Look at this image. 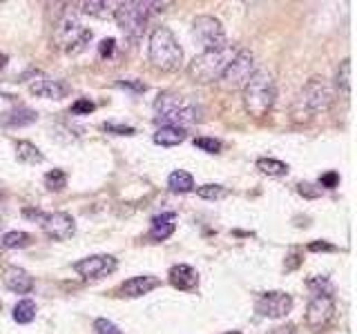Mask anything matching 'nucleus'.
<instances>
[{
	"instance_id": "1",
	"label": "nucleus",
	"mask_w": 357,
	"mask_h": 334,
	"mask_svg": "<svg viewBox=\"0 0 357 334\" xmlns=\"http://www.w3.org/2000/svg\"><path fill=\"white\" fill-rule=\"evenodd\" d=\"M154 120L161 127H178L185 129L199 120V109L190 103L185 96H178L172 92H161L154 100Z\"/></svg>"
},
{
	"instance_id": "2",
	"label": "nucleus",
	"mask_w": 357,
	"mask_h": 334,
	"mask_svg": "<svg viewBox=\"0 0 357 334\" xmlns=\"http://www.w3.org/2000/svg\"><path fill=\"white\" fill-rule=\"evenodd\" d=\"M331 105H333V89L324 78L315 76L300 89V94L295 96L293 118L297 123H304V120H311L315 116L324 114Z\"/></svg>"
},
{
	"instance_id": "3",
	"label": "nucleus",
	"mask_w": 357,
	"mask_h": 334,
	"mask_svg": "<svg viewBox=\"0 0 357 334\" xmlns=\"http://www.w3.org/2000/svg\"><path fill=\"white\" fill-rule=\"evenodd\" d=\"M165 3H138V0H127V3H118L116 9L112 12L118 29L125 34L127 40L136 43L143 36L147 20L152 14L163 12Z\"/></svg>"
},
{
	"instance_id": "4",
	"label": "nucleus",
	"mask_w": 357,
	"mask_h": 334,
	"mask_svg": "<svg viewBox=\"0 0 357 334\" xmlns=\"http://www.w3.org/2000/svg\"><path fill=\"white\" fill-rule=\"evenodd\" d=\"M147 56L150 63L161 69V72H176L183 65V49L178 45L172 29L167 27H154L150 34V45H147Z\"/></svg>"
},
{
	"instance_id": "5",
	"label": "nucleus",
	"mask_w": 357,
	"mask_h": 334,
	"mask_svg": "<svg viewBox=\"0 0 357 334\" xmlns=\"http://www.w3.org/2000/svg\"><path fill=\"white\" fill-rule=\"evenodd\" d=\"M277 100V83L275 78L264 72V69H257L253 78L248 80L244 87V107L253 118H264L268 111L273 109Z\"/></svg>"
},
{
	"instance_id": "6",
	"label": "nucleus",
	"mask_w": 357,
	"mask_h": 334,
	"mask_svg": "<svg viewBox=\"0 0 357 334\" xmlns=\"http://www.w3.org/2000/svg\"><path fill=\"white\" fill-rule=\"evenodd\" d=\"M239 49L232 45H226L219 49H210V52H201L199 56L192 58V63L187 65V74L196 83H214V80H221L223 72L228 65L232 63V58L237 56Z\"/></svg>"
},
{
	"instance_id": "7",
	"label": "nucleus",
	"mask_w": 357,
	"mask_h": 334,
	"mask_svg": "<svg viewBox=\"0 0 357 334\" xmlns=\"http://www.w3.org/2000/svg\"><path fill=\"white\" fill-rule=\"evenodd\" d=\"M54 40L65 54H81L92 40V29L85 27L76 14L67 12L54 27Z\"/></svg>"
},
{
	"instance_id": "8",
	"label": "nucleus",
	"mask_w": 357,
	"mask_h": 334,
	"mask_svg": "<svg viewBox=\"0 0 357 334\" xmlns=\"http://www.w3.org/2000/svg\"><path fill=\"white\" fill-rule=\"evenodd\" d=\"M192 36L194 40L203 47V52H210V49H219L226 47V29L221 25L219 18L214 16H199L194 18L192 23Z\"/></svg>"
},
{
	"instance_id": "9",
	"label": "nucleus",
	"mask_w": 357,
	"mask_h": 334,
	"mask_svg": "<svg viewBox=\"0 0 357 334\" xmlns=\"http://www.w3.org/2000/svg\"><path fill=\"white\" fill-rule=\"evenodd\" d=\"M255 69V56L248 49H239L237 56L232 58V63L228 65V69L221 76V85L226 89H244L248 80L253 78Z\"/></svg>"
},
{
	"instance_id": "10",
	"label": "nucleus",
	"mask_w": 357,
	"mask_h": 334,
	"mask_svg": "<svg viewBox=\"0 0 357 334\" xmlns=\"http://www.w3.org/2000/svg\"><path fill=\"white\" fill-rule=\"evenodd\" d=\"M295 306L293 297L284 290H271L259 295L255 303V310L259 312V317L264 319H286L291 315V310Z\"/></svg>"
},
{
	"instance_id": "11",
	"label": "nucleus",
	"mask_w": 357,
	"mask_h": 334,
	"mask_svg": "<svg viewBox=\"0 0 357 334\" xmlns=\"http://www.w3.org/2000/svg\"><path fill=\"white\" fill-rule=\"evenodd\" d=\"M38 223L52 241H67L76 234V221L67 212H43Z\"/></svg>"
},
{
	"instance_id": "12",
	"label": "nucleus",
	"mask_w": 357,
	"mask_h": 334,
	"mask_svg": "<svg viewBox=\"0 0 357 334\" xmlns=\"http://www.w3.org/2000/svg\"><path fill=\"white\" fill-rule=\"evenodd\" d=\"M118 268V261L112 254H92L74 263V272L83 279H101L112 275Z\"/></svg>"
},
{
	"instance_id": "13",
	"label": "nucleus",
	"mask_w": 357,
	"mask_h": 334,
	"mask_svg": "<svg viewBox=\"0 0 357 334\" xmlns=\"http://www.w3.org/2000/svg\"><path fill=\"white\" fill-rule=\"evenodd\" d=\"M306 326L311 330H324L335 319V301L333 297H315L309 306H306Z\"/></svg>"
},
{
	"instance_id": "14",
	"label": "nucleus",
	"mask_w": 357,
	"mask_h": 334,
	"mask_svg": "<svg viewBox=\"0 0 357 334\" xmlns=\"http://www.w3.org/2000/svg\"><path fill=\"white\" fill-rule=\"evenodd\" d=\"M29 92L38 98L61 100L69 94V85L61 78H52L47 74H36L32 80H29Z\"/></svg>"
},
{
	"instance_id": "15",
	"label": "nucleus",
	"mask_w": 357,
	"mask_h": 334,
	"mask_svg": "<svg viewBox=\"0 0 357 334\" xmlns=\"http://www.w3.org/2000/svg\"><path fill=\"white\" fill-rule=\"evenodd\" d=\"M161 286V279L154 277V275H138V277H132L123 281L121 286H118V295L121 297H127V299H138L143 295H150L152 290H156Z\"/></svg>"
},
{
	"instance_id": "16",
	"label": "nucleus",
	"mask_w": 357,
	"mask_h": 334,
	"mask_svg": "<svg viewBox=\"0 0 357 334\" xmlns=\"http://www.w3.org/2000/svg\"><path fill=\"white\" fill-rule=\"evenodd\" d=\"M3 283L7 290L16 292V295H29L34 290V277L18 266H7L3 270Z\"/></svg>"
},
{
	"instance_id": "17",
	"label": "nucleus",
	"mask_w": 357,
	"mask_h": 334,
	"mask_svg": "<svg viewBox=\"0 0 357 334\" xmlns=\"http://www.w3.org/2000/svg\"><path fill=\"white\" fill-rule=\"evenodd\" d=\"M167 279H170L172 288L181 290V292H190L199 286V272H196L192 266H185V263L172 266L170 272H167Z\"/></svg>"
},
{
	"instance_id": "18",
	"label": "nucleus",
	"mask_w": 357,
	"mask_h": 334,
	"mask_svg": "<svg viewBox=\"0 0 357 334\" xmlns=\"http://www.w3.org/2000/svg\"><path fill=\"white\" fill-rule=\"evenodd\" d=\"M174 230H176V214L174 212H163V214H156L150 223V239L165 241L174 234Z\"/></svg>"
},
{
	"instance_id": "19",
	"label": "nucleus",
	"mask_w": 357,
	"mask_h": 334,
	"mask_svg": "<svg viewBox=\"0 0 357 334\" xmlns=\"http://www.w3.org/2000/svg\"><path fill=\"white\" fill-rule=\"evenodd\" d=\"M38 120V114L29 107H16L9 109L5 114H0V125L5 127H27Z\"/></svg>"
},
{
	"instance_id": "20",
	"label": "nucleus",
	"mask_w": 357,
	"mask_h": 334,
	"mask_svg": "<svg viewBox=\"0 0 357 334\" xmlns=\"http://www.w3.org/2000/svg\"><path fill=\"white\" fill-rule=\"evenodd\" d=\"M185 129H178V127H158L154 131L152 140L156 145L161 147H174V145H181L185 140Z\"/></svg>"
},
{
	"instance_id": "21",
	"label": "nucleus",
	"mask_w": 357,
	"mask_h": 334,
	"mask_svg": "<svg viewBox=\"0 0 357 334\" xmlns=\"http://www.w3.org/2000/svg\"><path fill=\"white\" fill-rule=\"evenodd\" d=\"M167 187H170L174 194H187V192H194V178L190 171L176 169L167 176Z\"/></svg>"
},
{
	"instance_id": "22",
	"label": "nucleus",
	"mask_w": 357,
	"mask_h": 334,
	"mask_svg": "<svg viewBox=\"0 0 357 334\" xmlns=\"http://www.w3.org/2000/svg\"><path fill=\"white\" fill-rule=\"evenodd\" d=\"M16 156L21 163H27V165H41L45 156L43 151L38 149L34 143H29V140H18L16 143Z\"/></svg>"
},
{
	"instance_id": "23",
	"label": "nucleus",
	"mask_w": 357,
	"mask_h": 334,
	"mask_svg": "<svg viewBox=\"0 0 357 334\" xmlns=\"http://www.w3.org/2000/svg\"><path fill=\"white\" fill-rule=\"evenodd\" d=\"M12 317L16 323H32L36 319V303L32 299H23V301H18L16 306H14V312H12Z\"/></svg>"
},
{
	"instance_id": "24",
	"label": "nucleus",
	"mask_w": 357,
	"mask_h": 334,
	"mask_svg": "<svg viewBox=\"0 0 357 334\" xmlns=\"http://www.w3.org/2000/svg\"><path fill=\"white\" fill-rule=\"evenodd\" d=\"M257 169L266 176H286L289 174V165L277 158H257Z\"/></svg>"
},
{
	"instance_id": "25",
	"label": "nucleus",
	"mask_w": 357,
	"mask_h": 334,
	"mask_svg": "<svg viewBox=\"0 0 357 334\" xmlns=\"http://www.w3.org/2000/svg\"><path fill=\"white\" fill-rule=\"evenodd\" d=\"M335 85L337 89L349 98L351 96V58H344L340 67H337V74H335Z\"/></svg>"
},
{
	"instance_id": "26",
	"label": "nucleus",
	"mask_w": 357,
	"mask_h": 334,
	"mask_svg": "<svg viewBox=\"0 0 357 334\" xmlns=\"http://www.w3.org/2000/svg\"><path fill=\"white\" fill-rule=\"evenodd\" d=\"M29 243H32V236L27 234V232H7V234H3V239H0V248L3 250H18V248H27Z\"/></svg>"
},
{
	"instance_id": "27",
	"label": "nucleus",
	"mask_w": 357,
	"mask_h": 334,
	"mask_svg": "<svg viewBox=\"0 0 357 334\" xmlns=\"http://www.w3.org/2000/svg\"><path fill=\"white\" fill-rule=\"evenodd\" d=\"M306 286L315 297H333L335 292V286L329 281V277H311L306 281Z\"/></svg>"
},
{
	"instance_id": "28",
	"label": "nucleus",
	"mask_w": 357,
	"mask_h": 334,
	"mask_svg": "<svg viewBox=\"0 0 357 334\" xmlns=\"http://www.w3.org/2000/svg\"><path fill=\"white\" fill-rule=\"evenodd\" d=\"M196 189V196H201L205 201H219L228 194V189L223 185H217V183H205L201 187H194Z\"/></svg>"
},
{
	"instance_id": "29",
	"label": "nucleus",
	"mask_w": 357,
	"mask_h": 334,
	"mask_svg": "<svg viewBox=\"0 0 357 334\" xmlns=\"http://www.w3.org/2000/svg\"><path fill=\"white\" fill-rule=\"evenodd\" d=\"M67 185V174L63 169H52L45 174V187L52 192H61Z\"/></svg>"
},
{
	"instance_id": "30",
	"label": "nucleus",
	"mask_w": 357,
	"mask_h": 334,
	"mask_svg": "<svg viewBox=\"0 0 357 334\" xmlns=\"http://www.w3.org/2000/svg\"><path fill=\"white\" fill-rule=\"evenodd\" d=\"M83 14L87 16H96V18H107L112 12H110V5L107 3H101V0H92V3H83L81 5Z\"/></svg>"
},
{
	"instance_id": "31",
	"label": "nucleus",
	"mask_w": 357,
	"mask_h": 334,
	"mask_svg": "<svg viewBox=\"0 0 357 334\" xmlns=\"http://www.w3.org/2000/svg\"><path fill=\"white\" fill-rule=\"evenodd\" d=\"M194 147H199L201 151L208 154H217L221 149V140L219 138H210V136H196L194 138Z\"/></svg>"
},
{
	"instance_id": "32",
	"label": "nucleus",
	"mask_w": 357,
	"mask_h": 334,
	"mask_svg": "<svg viewBox=\"0 0 357 334\" xmlns=\"http://www.w3.org/2000/svg\"><path fill=\"white\" fill-rule=\"evenodd\" d=\"M94 332L96 334H123L118 330L116 323H112L110 319H96L94 321Z\"/></svg>"
},
{
	"instance_id": "33",
	"label": "nucleus",
	"mask_w": 357,
	"mask_h": 334,
	"mask_svg": "<svg viewBox=\"0 0 357 334\" xmlns=\"http://www.w3.org/2000/svg\"><path fill=\"white\" fill-rule=\"evenodd\" d=\"M297 192H300L304 198H320L322 196V187L313 185V183H300L297 185Z\"/></svg>"
},
{
	"instance_id": "34",
	"label": "nucleus",
	"mask_w": 357,
	"mask_h": 334,
	"mask_svg": "<svg viewBox=\"0 0 357 334\" xmlns=\"http://www.w3.org/2000/svg\"><path fill=\"white\" fill-rule=\"evenodd\" d=\"M105 131H110V134H118V136H132L136 134L134 127H127V125H114V123H105L103 125Z\"/></svg>"
},
{
	"instance_id": "35",
	"label": "nucleus",
	"mask_w": 357,
	"mask_h": 334,
	"mask_svg": "<svg viewBox=\"0 0 357 334\" xmlns=\"http://www.w3.org/2000/svg\"><path fill=\"white\" fill-rule=\"evenodd\" d=\"M114 49H116V40L114 38H103L101 45H98V56H101V58H110L114 54Z\"/></svg>"
},
{
	"instance_id": "36",
	"label": "nucleus",
	"mask_w": 357,
	"mask_h": 334,
	"mask_svg": "<svg viewBox=\"0 0 357 334\" xmlns=\"http://www.w3.org/2000/svg\"><path fill=\"white\" fill-rule=\"evenodd\" d=\"M89 111H94V103L89 98H78L72 105V114H89Z\"/></svg>"
},
{
	"instance_id": "37",
	"label": "nucleus",
	"mask_w": 357,
	"mask_h": 334,
	"mask_svg": "<svg viewBox=\"0 0 357 334\" xmlns=\"http://www.w3.org/2000/svg\"><path fill=\"white\" fill-rule=\"evenodd\" d=\"M337 183H340V174H337V171H326V174L320 178V187L333 189V187H337Z\"/></svg>"
},
{
	"instance_id": "38",
	"label": "nucleus",
	"mask_w": 357,
	"mask_h": 334,
	"mask_svg": "<svg viewBox=\"0 0 357 334\" xmlns=\"http://www.w3.org/2000/svg\"><path fill=\"white\" fill-rule=\"evenodd\" d=\"M306 250H309V252H335L337 248L329 241H313V243H309V248H306Z\"/></svg>"
},
{
	"instance_id": "39",
	"label": "nucleus",
	"mask_w": 357,
	"mask_h": 334,
	"mask_svg": "<svg viewBox=\"0 0 357 334\" xmlns=\"http://www.w3.org/2000/svg\"><path fill=\"white\" fill-rule=\"evenodd\" d=\"M289 259H291V263H286V270L291 272V270H295V268L302 263V250H297V248H295V250L291 252V257H289Z\"/></svg>"
},
{
	"instance_id": "40",
	"label": "nucleus",
	"mask_w": 357,
	"mask_h": 334,
	"mask_svg": "<svg viewBox=\"0 0 357 334\" xmlns=\"http://www.w3.org/2000/svg\"><path fill=\"white\" fill-rule=\"evenodd\" d=\"M271 334H297V330H295L293 323H286V326L273 328V332H271Z\"/></svg>"
},
{
	"instance_id": "41",
	"label": "nucleus",
	"mask_w": 357,
	"mask_h": 334,
	"mask_svg": "<svg viewBox=\"0 0 357 334\" xmlns=\"http://www.w3.org/2000/svg\"><path fill=\"white\" fill-rule=\"evenodd\" d=\"M121 87H132V89H136V92H145V85L143 83H132V80H123Z\"/></svg>"
},
{
	"instance_id": "42",
	"label": "nucleus",
	"mask_w": 357,
	"mask_h": 334,
	"mask_svg": "<svg viewBox=\"0 0 357 334\" xmlns=\"http://www.w3.org/2000/svg\"><path fill=\"white\" fill-rule=\"evenodd\" d=\"M7 60H9V58H7L5 54H0V69H3V67L7 65Z\"/></svg>"
},
{
	"instance_id": "43",
	"label": "nucleus",
	"mask_w": 357,
	"mask_h": 334,
	"mask_svg": "<svg viewBox=\"0 0 357 334\" xmlns=\"http://www.w3.org/2000/svg\"><path fill=\"white\" fill-rule=\"evenodd\" d=\"M226 334H241V332H226Z\"/></svg>"
},
{
	"instance_id": "44",
	"label": "nucleus",
	"mask_w": 357,
	"mask_h": 334,
	"mask_svg": "<svg viewBox=\"0 0 357 334\" xmlns=\"http://www.w3.org/2000/svg\"><path fill=\"white\" fill-rule=\"evenodd\" d=\"M0 308H3V301H0Z\"/></svg>"
},
{
	"instance_id": "45",
	"label": "nucleus",
	"mask_w": 357,
	"mask_h": 334,
	"mask_svg": "<svg viewBox=\"0 0 357 334\" xmlns=\"http://www.w3.org/2000/svg\"><path fill=\"white\" fill-rule=\"evenodd\" d=\"M0 254H3V248H0Z\"/></svg>"
},
{
	"instance_id": "46",
	"label": "nucleus",
	"mask_w": 357,
	"mask_h": 334,
	"mask_svg": "<svg viewBox=\"0 0 357 334\" xmlns=\"http://www.w3.org/2000/svg\"><path fill=\"white\" fill-rule=\"evenodd\" d=\"M0 198H3V192H0Z\"/></svg>"
},
{
	"instance_id": "47",
	"label": "nucleus",
	"mask_w": 357,
	"mask_h": 334,
	"mask_svg": "<svg viewBox=\"0 0 357 334\" xmlns=\"http://www.w3.org/2000/svg\"><path fill=\"white\" fill-rule=\"evenodd\" d=\"M0 228H3V223H0Z\"/></svg>"
}]
</instances>
